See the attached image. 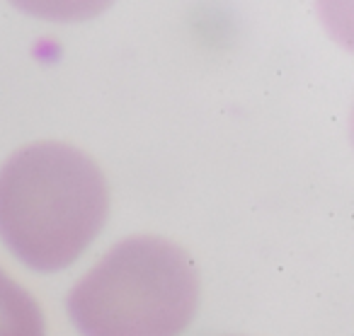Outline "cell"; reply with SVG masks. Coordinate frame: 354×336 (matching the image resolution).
Masks as SVG:
<instances>
[{
	"label": "cell",
	"mask_w": 354,
	"mask_h": 336,
	"mask_svg": "<svg viewBox=\"0 0 354 336\" xmlns=\"http://www.w3.org/2000/svg\"><path fill=\"white\" fill-rule=\"evenodd\" d=\"M109 189L80 148L39 141L0 167V237L37 271L73 264L102 230Z\"/></svg>",
	"instance_id": "6da1fadb"
},
{
	"label": "cell",
	"mask_w": 354,
	"mask_h": 336,
	"mask_svg": "<svg viewBox=\"0 0 354 336\" xmlns=\"http://www.w3.org/2000/svg\"><path fill=\"white\" fill-rule=\"evenodd\" d=\"M199 307V273L180 244L133 235L114 244L68 295L83 336H180Z\"/></svg>",
	"instance_id": "7a4b0ae2"
},
{
	"label": "cell",
	"mask_w": 354,
	"mask_h": 336,
	"mask_svg": "<svg viewBox=\"0 0 354 336\" xmlns=\"http://www.w3.org/2000/svg\"><path fill=\"white\" fill-rule=\"evenodd\" d=\"M0 336H46L39 302L0 266Z\"/></svg>",
	"instance_id": "3957f363"
}]
</instances>
